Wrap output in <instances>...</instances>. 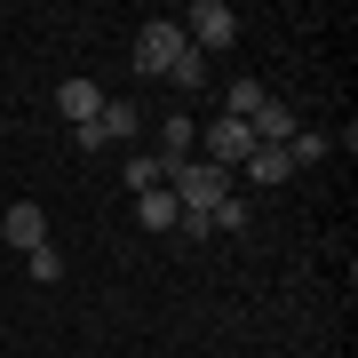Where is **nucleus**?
Here are the masks:
<instances>
[{
	"label": "nucleus",
	"mask_w": 358,
	"mask_h": 358,
	"mask_svg": "<svg viewBox=\"0 0 358 358\" xmlns=\"http://www.w3.org/2000/svg\"><path fill=\"white\" fill-rule=\"evenodd\" d=\"M136 128H143V112H136V103H128V96H103V112H96V136H103V143H128Z\"/></svg>",
	"instance_id": "423d86ee"
},
{
	"label": "nucleus",
	"mask_w": 358,
	"mask_h": 358,
	"mask_svg": "<svg viewBox=\"0 0 358 358\" xmlns=\"http://www.w3.org/2000/svg\"><path fill=\"white\" fill-rule=\"evenodd\" d=\"M207 159H215L223 167V176H231V167H247V159H255V136H247V120H215V128H207Z\"/></svg>",
	"instance_id": "7ed1b4c3"
},
{
	"label": "nucleus",
	"mask_w": 358,
	"mask_h": 358,
	"mask_svg": "<svg viewBox=\"0 0 358 358\" xmlns=\"http://www.w3.org/2000/svg\"><path fill=\"white\" fill-rule=\"evenodd\" d=\"M167 80H176V88H207V56H199V48H183V56H176V72H167Z\"/></svg>",
	"instance_id": "f8f14e48"
},
{
	"label": "nucleus",
	"mask_w": 358,
	"mask_h": 358,
	"mask_svg": "<svg viewBox=\"0 0 358 358\" xmlns=\"http://www.w3.org/2000/svg\"><path fill=\"white\" fill-rule=\"evenodd\" d=\"M287 176H294V159H287V152H255V159H247V183H255V192H279Z\"/></svg>",
	"instance_id": "1a4fd4ad"
},
{
	"label": "nucleus",
	"mask_w": 358,
	"mask_h": 358,
	"mask_svg": "<svg viewBox=\"0 0 358 358\" xmlns=\"http://www.w3.org/2000/svg\"><path fill=\"white\" fill-rule=\"evenodd\" d=\"M159 183H167V167H159V152H136V159H128V192L143 199V192H159Z\"/></svg>",
	"instance_id": "9d476101"
},
{
	"label": "nucleus",
	"mask_w": 358,
	"mask_h": 358,
	"mask_svg": "<svg viewBox=\"0 0 358 358\" xmlns=\"http://www.w3.org/2000/svg\"><path fill=\"white\" fill-rule=\"evenodd\" d=\"M287 159H294V167H310V159H327V136H310V128H294V143H287Z\"/></svg>",
	"instance_id": "4468645a"
},
{
	"label": "nucleus",
	"mask_w": 358,
	"mask_h": 358,
	"mask_svg": "<svg viewBox=\"0 0 358 358\" xmlns=\"http://www.w3.org/2000/svg\"><path fill=\"white\" fill-rule=\"evenodd\" d=\"M159 143H167V152H159V167H183V159H192V143H199V128H192V120H159Z\"/></svg>",
	"instance_id": "0eeeda50"
},
{
	"label": "nucleus",
	"mask_w": 358,
	"mask_h": 358,
	"mask_svg": "<svg viewBox=\"0 0 358 358\" xmlns=\"http://www.w3.org/2000/svg\"><path fill=\"white\" fill-rule=\"evenodd\" d=\"M24 271L48 287V279H64V255H56V247H32V255H24Z\"/></svg>",
	"instance_id": "ddd939ff"
},
{
	"label": "nucleus",
	"mask_w": 358,
	"mask_h": 358,
	"mask_svg": "<svg viewBox=\"0 0 358 358\" xmlns=\"http://www.w3.org/2000/svg\"><path fill=\"white\" fill-rule=\"evenodd\" d=\"M207 215H215V231H239V223H247V199H215Z\"/></svg>",
	"instance_id": "2eb2a0df"
},
{
	"label": "nucleus",
	"mask_w": 358,
	"mask_h": 358,
	"mask_svg": "<svg viewBox=\"0 0 358 358\" xmlns=\"http://www.w3.org/2000/svg\"><path fill=\"white\" fill-rule=\"evenodd\" d=\"M263 96H271L263 80H231V88H223V112H231V120H247V112H255Z\"/></svg>",
	"instance_id": "9b49d317"
},
{
	"label": "nucleus",
	"mask_w": 358,
	"mask_h": 358,
	"mask_svg": "<svg viewBox=\"0 0 358 358\" xmlns=\"http://www.w3.org/2000/svg\"><path fill=\"white\" fill-rule=\"evenodd\" d=\"M0 239H8L16 255H32V247H48V215H40L32 199H16L8 215H0Z\"/></svg>",
	"instance_id": "20e7f679"
},
{
	"label": "nucleus",
	"mask_w": 358,
	"mask_h": 358,
	"mask_svg": "<svg viewBox=\"0 0 358 358\" xmlns=\"http://www.w3.org/2000/svg\"><path fill=\"white\" fill-rule=\"evenodd\" d=\"M56 112H64L72 128H88V120L103 112V88H96V80H64V88H56Z\"/></svg>",
	"instance_id": "39448f33"
},
{
	"label": "nucleus",
	"mask_w": 358,
	"mask_h": 358,
	"mask_svg": "<svg viewBox=\"0 0 358 358\" xmlns=\"http://www.w3.org/2000/svg\"><path fill=\"white\" fill-rule=\"evenodd\" d=\"M136 215H143V231H176V223H183V207H176V192L159 183V192H143V199H136Z\"/></svg>",
	"instance_id": "6e6552de"
},
{
	"label": "nucleus",
	"mask_w": 358,
	"mask_h": 358,
	"mask_svg": "<svg viewBox=\"0 0 358 358\" xmlns=\"http://www.w3.org/2000/svg\"><path fill=\"white\" fill-rule=\"evenodd\" d=\"M183 48H192V40H183V24H176V16H152V24L136 32V72H143V80H167Z\"/></svg>",
	"instance_id": "f257e3e1"
},
{
	"label": "nucleus",
	"mask_w": 358,
	"mask_h": 358,
	"mask_svg": "<svg viewBox=\"0 0 358 358\" xmlns=\"http://www.w3.org/2000/svg\"><path fill=\"white\" fill-rule=\"evenodd\" d=\"M183 40H192L199 56H207V48H231V40H239V16H231L223 0H199V8L183 16Z\"/></svg>",
	"instance_id": "f03ea898"
}]
</instances>
